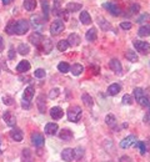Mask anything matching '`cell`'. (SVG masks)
Returning <instances> with one entry per match:
<instances>
[{"mask_svg":"<svg viewBox=\"0 0 150 162\" xmlns=\"http://www.w3.org/2000/svg\"><path fill=\"white\" fill-rule=\"evenodd\" d=\"M134 97H135V100L139 102V105H142V106H144V107H149L150 106L149 96L147 95V92H145L143 89H140V87L134 89Z\"/></svg>","mask_w":150,"mask_h":162,"instance_id":"obj_1","label":"cell"},{"mask_svg":"<svg viewBox=\"0 0 150 162\" xmlns=\"http://www.w3.org/2000/svg\"><path fill=\"white\" fill-rule=\"evenodd\" d=\"M81 115H83V111L79 106H71L68 110V119L71 122H78L81 119Z\"/></svg>","mask_w":150,"mask_h":162,"instance_id":"obj_2","label":"cell"},{"mask_svg":"<svg viewBox=\"0 0 150 162\" xmlns=\"http://www.w3.org/2000/svg\"><path fill=\"white\" fill-rule=\"evenodd\" d=\"M134 48L137 51H139L143 55H148L150 53V44L147 41H140V40H135L134 43Z\"/></svg>","mask_w":150,"mask_h":162,"instance_id":"obj_3","label":"cell"},{"mask_svg":"<svg viewBox=\"0 0 150 162\" xmlns=\"http://www.w3.org/2000/svg\"><path fill=\"white\" fill-rule=\"evenodd\" d=\"M29 28H30V24H29V21H28V20H24V19H21V20H19V21H16V26H15V34H18V35H24L25 33H28Z\"/></svg>","mask_w":150,"mask_h":162,"instance_id":"obj_4","label":"cell"},{"mask_svg":"<svg viewBox=\"0 0 150 162\" xmlns=\"http://www.w3.org/2000/svg\"><path fill=\"white\" fill-rule=\"evenodd\" d=\"M64 28H65L64 21L58 19V20H55V21L51 23V25H50V33H51V35H59L64 30Z\"/></svg>","mask_w":150,"mask_h":162,"instance_id":"obj_5","label":"cell"},{"mask_svg":"<svg viewBox=\"0 0 150 162\" xmlns=\"http://www.w3.org/2000/svg\"><path fill=\"white\" fill-rule=\"evenodd\" d=\"M104 9H106L111 15H115V16H119L120 14H122V9L119 8V5L118 4H115V3H105L104 5Z\"/></svg>","mask_w":150,"mask_h":162,"instance_id":"obj_6","label":"cell"},{"mask_svg":"<svg viewBox=\"0 0 150 162\" xmlns=\"http://www.w3.org/2000/svg\"><path fill=\"white\" fill-rule=\"evenodd\" d=\"M3 119H4L5 124L8 126H10V127L15 126V124H16V117H15V115L11 111H5L4 115H3Z\"/></svg>","mask_w":150,"mask_h":162,"instance_id":"obj_7","label":"cell"},{"mask_svg":"<svg viewBox=\"0 0 150 162\" xmlns=\"http://www.w3.org/2000/svg\"><path fill=\"white\" fill-rule=\"evenodd\" d=\"M61 159L65 162H73L75 159V150L73 149H64L61 152Z\"/></svg>","mask_w":150,"mask_h":162,"instance_id":"obj_8","label":"cell"},{"mask_svg":"<svg viewBox=\"0 0 150 162\" xmlns=\"http://www.w3.org/2000/svg\"><path fill=\"white\" fill-rule=\"evenodd\" d=\"M31 142H33L34 146L41 147V146L44 145V142H45V139H44V136H43L41 134L34 132V134H31Z\"/></svg>","mask_w":150,"mask_h":162,"instance_id":"obj_9","label":"cell"},{"mask_svg":"<svg viewBox=\"0 0 150 162\" xmlns=\"http://www.w3.org/2000/svg\"><path fill=\"white\" fill-rule=\"evenodd\" d=\"M43 40H44V36H43L39 31H35V33H33V34L29 36V41H30L31 44H34L35 46H40L41 43H43Z\"/></svg>","mask_w":150,"mask_h":162,"instance_id":"obj_10","label":"cell"},{"mask_svg":"<svg viewBox=\"0 0 150 162\" xmlns=\"http://www.w3.org/2000/svg\"><path fill=\"white\" fill-rule=\"evenodd\" d=\"M109 68H110L114 73H116L118 75H122V73H123L122 64H120V61H119L118 59H111L110 63H109Z\"/></svg>","mask_w":150,"mask_h":162,"instance_id":"obj_11","label":"cell"},{"mask_svg":"<svg viewBox=\"0 0 150 162\" xmlns=\"http://www.w3.org/2000/svg\"><path fill=\"white\" fill-rule=\"evenodd\" d=\"M135 144H137V137H135L134 135H130V136L125 137V139L120 142V147H122V149H129L130 146H133V145H135Z\"/></svg>","mask_w":150,"mask_h":162,"instance_id":"obj_12","label":"cell"},{"mask_svg":"<svg viewBox=\"0 0 150 162\" xmlns=\"http://www.w3.org/2000/svg\"><path fill=\"white\" fill-rule=\"evenodd\" d=\"M10 137H11L14 141H16V142H20V141H23L24 134H23V131H21L20 129H18V127H14V129L10 131Z\"/></svg>","mask_w":150,"mask_h":162,"instance_id":"obj_13","label":"cell"},{"mask_svg":"<svg viewBox=\"0 0 150 162\" xmlns=\"http://www.w3.org/2000/svg\"><path fill=\"white\" fill-rule=\"evenodd\" d=\"M58 130H59V126H58V124H55V122H49V124L45 125V134H46V135L54 136V135L58 132Z\"/></svg>","mask_w":150,"mask_h":162,"instance_id":"obj_14","label":"cell"},{"mask_svg":"<svg viewBox=\"0 0 150 162\" xmlns=\"http://www.w3.org/2000/svg\"><path fill=\"white\" fill-rule=\"evenodd\" d=\"M50 116H51V119H54V120H60V119L64 116V111H63L61 107L55 106V107H53V109L50 110Z\"/></svg>","mask_w":150,"mask_h":162,"instance_id":"obj_15","label":"cell"},{"mask_svg":"<svg viewBox=\"0 0 150 162\" xmlns=\"http://www.w3.org/2000/svg\"><path fill=\"white\" fill-rule=\"evenodd\" d=\"M66 41H68L69 46H74L75 48V46H78L80 44V36L78 34H70L69 38L66 39Z\"/></svg>","mask_w":150,"mask_h":162,"instance_id":"obj_16","label":"cell"},{"mask_svg":"<svg viewBox=\"0 0 150 162\" xmlns=\"http://www.w3.org/2000/svg\"><path fill=\"white\" fill-rule=\"evenodd\" d=\"M41 45H43V51H44L45 54H49V53L53 50V46H54L53 41H51L50 39H48V38H44Z\"/></svg>","mask_w":150,"mask_h":162,"instance_id":"obj_17","label":"cell"},{"mask_svg":"<svg viewBox=\"0 0 150 162\" xmlns=\"http://www.w3.org/2000/svg\"><path fill=\"white\" fill-rule=\"evenodd\" d=\"M73 131H70L69 129H63L60 132H59V137L64 141H70L73 139Z\"/></svg>","mask_w":150,"mask_h":162,"instance_id":"obj_18","label":"cell"},{"mask_svg":"<svg viewBox=\"0 0 150 162\" xmlns=\"http://www.w3.org/2000/svg\"><path fill=\"white\" fill-rule=\"evenodd\" d=\"M34 97V87L33 86H28L23 94V100H26V101H31Z\"/></svg>","mask_w":150,"mask_h":162,"instance_id":"obj_19","label":"cell"},{"mask_svg":"<svg viewBox=\"0 0 150 162\" xmlns=\"http://www.w3.org/2000/svg\"><path fill=\"white\" fill-rule=\"evenodd\" d=\"M30 70V63L26 61V60H23L19 63V65L16 66V71L19 73H25V71H29Z\"/></svg>","mask_w":150,"mask_h":162,"instance_id":"obj_20","label":"cell"},{"mask_svg":"<svg viewBox=\"0 0 150 162\" xmlns=\"http://www.w3.org/2000/svg\"><path fill=\"white\" fill-rule=\"evenodd\" d=\"M21 161L23 162H33V152L29 149H24L21 152Z\"/></svg>","mask_w":150,"mask_h":162,"instance_id":"obj_21","label":"cell"},{"mask_svg":"<svg viewBox=\"0 0 150 162\" xmlns=\"http://www.w3.org/2000/svg\"><path fill=\"white\" fill-rule=\"evenodd\" d=\"M120 90H122V87H120L119 84H111V85L108 87V94H109L110 96H115V95H118V94L120 92Z\"/></svg>","mask_w":150,"mask_h":162,"instance_id":"obj_22","label":"cell"},{"mask_svg":"<svg viewBox=\"0 0 150 162\" xmlns=\"http://www.w3.org/2000/svg\"><path fill=\"white\" fill-rule=\"evenodd\" d=\"M81 8H83V5L79 4V3H69L66 5V11L68 13H75V11H79Z\"/></svg>","mask_w":150,"mask_h":162,"instance_id":"obj_23","label":"cell"},{"mask_svg":"<svg viewBox=\"0 0 150 162\" xmlns=\"http://www.w3.org/2000/svg\"><path fill=\"white\" fill-rule=\"evenodd\" d=\"M86 40L88 41H95L98 39V33H96V29L95 28H91L90 30L86 31V35H85Z\"/></svg>","mask_w":150,"mask_h":162,"instance_id":"obj_24","label":"cell"},{"mask_svg":"<svg viewBox=\"0 0 150 162\" xmlns=\"http://www.w3.org/2000/svg\"><path fill=\"white\" fill-rule=\"evenodd\" d=\"M80 21L84 24V25H90L91 24V16L88 11H81L80 14Z\"/></svg>","mask_w":150,"mask_h":162,"instance_id":"obj_25","label":"cell"},{"mask_svg":"<svg viewBox=\"0 0 150 162\" xmlns=\"http://www.w3.org/2000/svg\"><path fill=\"white\" fill-rule=\"evenodd\" d=\"M70 71H71V74H73L74 76H79V75H81V73L84 71V68H83V65H80V64H74V65L70 68Z\"/></svg>","mask_w":150,"mask_h":162,"instance_id":"obj_26","label":"cell"},{"mask_svg":"<svg viewBox=\"0 0 150 162\" xmlns=\"http://www.w3.org/2000/svg\"><path fill=\"white\" fill-rule=\"evenodd\" d=\"M125 58H127L130 63H138V61H139L138 55H137L135 51H133V50H128V51L125 53Z\"/></svg>","mask_w":150,"mask_h":162,"instance_id":"obj_27","label":"cell"},{"mask_svg":"<svg viewBox=\"0 0 150 162\" xmlns=\"http://www.w3.org/2000/svg\"><path fill=\"white\" fill-rule=\"evenodd\" d=\"M105 122L110 129H115V126H116V119L114 115H108L105 117Z\"/></svg>","mask_w":150,"mask_h":162,"instance_id":"obj_28","label":"cell"},{"mask_svg":"<svg viewBox=\"0 0 150 162\" xmlns=\"http://www.w3.org/2000/svg\"><path fill=\"white\" fill-rule=\"evenodd\" d=\"M24 8L28 11H33L36 8V0H24Z\"/></svg>","mask_w":150,"mask_h":162,"instance_id":"obj_29","label":"cell"},{"mask_svg":"<svg viewBox=\"0 0 150 162\" xmlns=\"http://www.w3.org/2000/svg\"><path fill=\"white\" fill-rule=\"evenodd\" d=\"M138 35L142 36V38H145V36H149L150 35V26L149 25H143L140 26L139 31H138Z\"/></svg>","mask_w":150,"mask_h":162,"instance_id":"obj_30","label":"cell"},{"mask_svg":"<svg viewBox=\"0 0 150 162\" xmlns=\"http://www.w3.org/2000/svg\"><path fill=\"white\" fill-rule=\"evenodd\" d=\"M15 26H16V23H15L14 20H11V21L8 23V25H6V28H5V31H6L9 35H13V34H15Z\"/></svg>","mask_w":150,"mask_h":162,"instance_id":"obj_31","label":"cell"},{"mask_svg":"<svg viewBox=\"0 0 150 162\" xmlns=\"http://www.w3.org/2000/svg\"><path fill=\"white\" fill-rule=\"evenodd\" d=\"M68 48H69V44H68V41H66V40H60V41L56 44V49H58L59 51H61V53L66 51V50H68Z\"/></svg>","mask_w":150,"mask_h":162,"instance_id":"obj_32","label":"cell"},{"mask_svg":"<svg viewBox=\"0 0 150 162\" xmlns=\"http://www.w3.org/2000/svg\"><path fill=\"white\" fill-rule=\"evenodd\" d=\"M99 25H100V28L103 29V30H105V31H108V30H110L111 29V25L109 24V21H106L105 19H103V18H99Z\"/></svg>","mask_w":150,"mask_h":162,"instance_id":"obj_33","label":"cell"},{"mask_svg":"<svg viewBox=\"0 0 150 162\" xmlns=\"http://www.w3.org/2000/svg\"><path fill=\"white\" fill-rule=\"evenodd\" d=\"M38 107H39V111L40 112H45V101H44V96L43 95H40L39 97H38Z\"/></svg>","mask_w":150,"mask_h":162,"instance_id":"obj_34","label":"cell"},{"mask_svg":"<svg viewBox=\"0 0 150 162\" xmlns=\"http://www.w3.org/2000/svg\"><path fill=\"white\" fill-rule=\"evenodd\" d=\"M41 8H43V11H44V16L45 19L49 18V1L48 0H41Z\"/></svg>","mask_w":150,"mask_h":162,"instance_id":"obj_35","label":"cell"},{"mask_svg":"<svg viewBox=\"0 0 150 162\" xmlns=\"http://www.w3.org/2000/svg\"><path fill=\"white\" fill-rule=\"evenodd\" d=\"M18 51H19L20 55H26V54H29L30 49H29V46H28L26 44H20V45L18 46Z\"/></svg>","mask_w":150,"mask_h":162,"instance_id":"obj_36","label":"cell"},{"mask_svg":"<svg viewBox=\"0 0 150 162\" xmlns=\"http://www.w3.org/2000/svg\"><path fill=\"white\" fill-rule=\"evenodd\" d=\"M58 69H59V71L63 73V74H66V73L70 71V66H69L68 63H60V64L58 65Z\"/></svg>","mask_w":150,"mask_h":162,"instance_id":"obj_37","label":"cell"},{"mask_svg":"<svg viewBox=\"0 0 150 162\" xmlns=\"http://www.w3.org/2000/svg\"><path fill=\"white\" fill-rule=\"evenodd\" d=\"M81 100H83V102L84 104H86L88 106H93V99H91V96L89 95V94H83V96H81Z\"/></svg>","mask_w":150,"mask_h":162,"instance_id":"obj_38","label":"cell"},{"mask_svg":"<svg viewBox=\"0 0 150 162\" xmlns=\"http://www.w3.org/2000/svg\"><path fill=\"white\" fill-rule=\"evenodd\" d=\"M45 75H46V73H45L44 69H36L34 71V76L38 78V79H43V78H45Z\"/></svg>","mask_w":150,"mask_h":162,"instance_id":"obj_39","label":"cell"},{"mask_svg":"<svg viewBox=\"0 0 150 162\" xmlns=\"http://www.w3.org/2000/svg\"><path fill=\"white\" fill-rule=\"evenodd\" d=\"M123 104H124V105H132V104H133V97H132L130 95H128V94L124 95V96H123Z\"/></svg>","mask_w":150,"mask_h":162,"instance_id":"obj_40","label":"cell"},{"mask_svg":"<svg viewBox=\"0 0 150 162\" xmlns=\"http://www.w3.org/2000/svg\"><path fill=\"white\" fill-rule=\"evenodd\" d=\"M3 102L5 105H8V106H11V105H14V99L11 96H4L3 97Z\"/></svg>","mask_w":150,"mask_h":162,"instance_id":"obj_41","label":"cell"},{"mask_svg":"<svg viewBox=\"0 0 150 162\" xmlns=\"http://www.w3.org/2000/svg\"><path fill=\"white\" fill-rule=\"evenodd\" d=\"M31 20H33V25H34V28H39V26H41L43 25V21H40L39 20V18L35 15V16H31Z\"/></svg>","mask_w":150,"mask_h":162,"instance_id":"obj_42","label":"cell"},{"mask_svg":"<svg viewBox=\"0 0 150 162\" xmlns=\"http://www.w3.org/2000/svg\"><path fill=\"white\" fill-rule=\"evenodd\" d=\"M137 145H138V147L140 150V154L142 155H145V152H147V145H145V142H137Z\"/></svg>","mask_w":150,"mask_h":162,"instance_id":"obj_43","label":"cell"},{"mask_svg":"<svg viewBox=\"0 0 150 162\" xmlns=\"http://www.w3.org/2000/svg\"><path fill=\"white\" fill-rule=\"evenodd\" d=\"M59 94H60V90H59V89H53V90L50 91V94H49V97H50V99H55V97L59 96Z\"/></svg>","mask_w":150,"mask_h":162,"instance_id":"obj_44","label":"cell"},{"mask_svg":"<svg viewBox=\"0 0 150 162\" xmlns=\"http://www.w3.org/2000/svg\"><path fill=\"white\" fill-rule=\"evenodd\" d=\"M120 28L124 29V30H129V29H132V24H130L129 21H123V23L120 24Z\"/></svg>","mask_w":150,"mask_h":162,"instance_id":"obj_45","label":"cell"},{"mask_svg":"<svg viewBox=\"0 0 150 162\" xmlns=\"http://www.w3.org/2000/svg\"><path fill=\"white\" fill-rule=\"evenodd\" d=\"M21 107H23V109H30V101L23 100V101H21Z\"/></svg>","mask_w":150,"mask_h":162,"instance_id":"obj_46","label":"cell"},{"mask_svg":"<svg viewBox=\"0 0 150 162\" xmlns=\"http://www.w3.org/2000/svg\"><path fill=\"white\" fill-rule=\"evenodd\" d=\"M9 59L10 60L15 59V50H14V48H10V50H9Z\"/></svg>","mask_w":150,"mask_h":162,"instance_id":"obj_47","label":"cell"},{"mask_svg":"<svg viewBox=\"0 0 150 162\" xmlns=\"http://www.w3.org/2000/svg\"><path fill=\"white\" fill-rule=\"evenodd\" d=\"M139 9H140V6H139L138 4H133V5H132V13H134V14H135V13H138V11H139Z\"/></svg>","mask_w":150,"mask_h":162,"instance_id":"obj_48","label":"cell"},{"mask_svg":"<svg viewBox=\"0 0 150 162\" xmlns=\"http://www.w3.org/2000/svg\"><path fill=\"white\" fill-rule=\"evenodd\" d=\"M4 49V43H3V38L0 36V50H3Z\"/></svg>","mask_w":150,"mask_h":162,"instance_id":"obj_49","label":"cell"},{"mask_svg":"<svg viewBox=\"0 0 150 162\" xmlns=\"http://www.w3.org/2000/svg\"><path fill=\"white\" fill-rule=\"evenodd\" d=\"M1 1H3V4H4V5H8V4H10L13 0H1Z\"/></svg>","mask_w":150,"mask_h":162,"instance_id":"obj_50","label":"cell"},{"mask_svg":"<svg viewBox=\"0 0 150 162\" xmlns=\"http://www.w3.org/2000/svg\"><path fill=\"white\" fill-rule=\"evenodd\" d=\"M0 155H1V147H0Z\"/></svg>","mask_w":150,"mask_h":162,"instance_id":"obj_51","label":"cell"},{"mask_svg":"<svg viewBox=\"0 0 150 162\" xmlns=\"http://www.w3.org/2000/svg\"><path fill=\"white\" fill-rule=\"evenodd\" d=\"M149 117H150V111H149Z\"/></svg>","mask_w":150,"mask_h":162,"instance_id":"obj_52","label":"cell"}]
</instances>
